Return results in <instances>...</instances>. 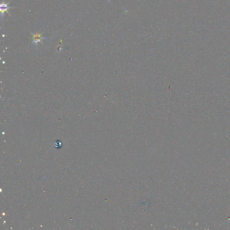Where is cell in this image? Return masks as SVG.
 Masks as SVG:
<instances>
[{"label":"cell","instance_id":"obj_1","mask_svg":"<svg viewBox=\"0 0 230 230\" xmlns=\"http://www.w3.org/2000/svg\"><path fill=\"white\" fill-rule=\"evenodd\" d=\"M8 5L9 3H5L4 2H3L1 4V5H0V10H1V17H2V18L3 17L4 14L5 12L6 11V12H7L9 14L8 12L7 11V9H9L11 8V7L8 6Z\"/></svg>","mask_w":230,"mask_h":230},{"label":"cell","instance_id":"obj_2","mask_svg":"<svg viewBox=\"0 0 230 230\" xmlns=\"http://www.w3.org/2000/svg\"><path fill=\"white\" fill-rule=\"evenodd\" d=\"M33 35V42H35V43H37L38 41H40L41 42V40L42 39H45V37H42V36L41 34H32Z\"/></svg>","mask_w":230,"mask_h":230}]
</instances>
